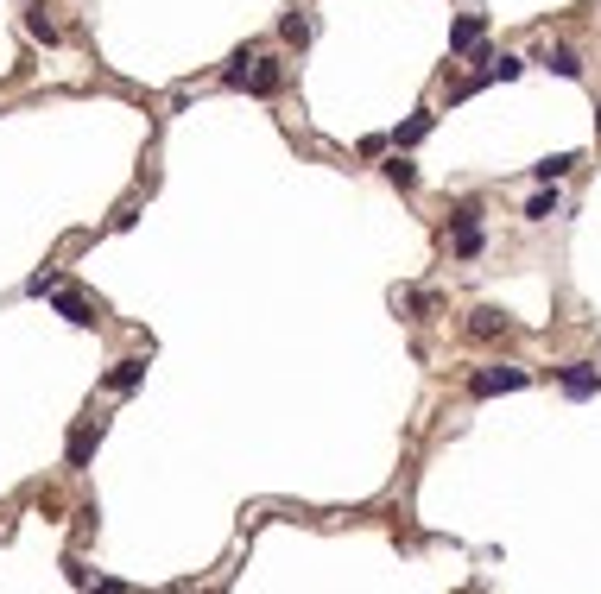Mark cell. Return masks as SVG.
Here are the masks:
<instances>
[{
  "label": "cell",
  "mask_w": 601,
  "mask_h": 594,
  "mask_svg": "<svg viewBox=\"0 0 601 594\" xmlns=\"http://www.w3.org/2000/svg\"><path fill=\"white\" fill-rule=\"evenodd\" d=\"M89 594H127V588H120V582H95Z\"/></svg>",
  "instance_id": "ac0fdd59"
},
{
  "label": "cell",
  "mask_w": 601,
  "mask_h": 594,
  "mask_svg": "<svg viewBox=\"0 0 601 594\" xmlns=\"http://www.w3.org/2000/svg\"><path fill=\"white\" fill-rule=\"evenodd\" d=\"M95 442H102V424H77V430H70V450H63V462H70V468H89Z\"/></svg>",
  "instance_id": "8992f818"
},
{
  "label": "cell",
  "mask_w": 601,
  "mask_h": 594,
  "mask_svg": "<svg viewBox=\"0 0 601 594\" xmlns=\"http://www.w3.org/2000/svg\"><path fill=\"white\" fill-rule=\"evenodd\" d=\"M431 127H437V120H431V114H412V120H406V127H392V145H399V153H406V145H418V139H424V133H431Z\"/></svg>",
  "instance_id": "8fae6325"
},
{
  "label": "cell",
  "mask_w": 601,
  "mask_h": 594,
  "mask_svg": "<svg viewBox=\"0 0 601 594\" xmlns=\"http://www.w3.org/2000/svg\"><path fill=\"white\" fill-rule=\"evenodd\" d=\"M582 159L576 153H551V159H539V165H531V177H539V184H557V177H570Z\"/></svg>",
  "instance_id": "9c48e42d"
},
{
  "label": "cell",
  "mask_w": 601,
  "mask_h": 594,
  "mask_svg": "<svg viewBox=\"0 0 601 594\" xmlns=\"http://www.w3.org/2000/svg\"><path fill=\"white\" fill-rule=\"evenodd\" d=\"M469 335H475V342L506 335V310H475V317H469Z\"/></svg>",
  "instance_id": "30bf717a"
},
{
  "label": "cell",
  "mask_w": 601,
  "mask_h": 594,
  "mask_svg": "<svg viewBox=\"0 0 601 594\" xmlns=\"http://www.w3.org/2000/svg\"><path fill=\"white\" fill-rule=\"evenodd\" d=\"M557 386H564V399H595L601 392V374H595V367H582V360H570V367H557Z\"/></svg>",
  "instance_id": "277c9868"
},
{
  "label": "cell",
  "mask_w": 601,
  "mask_h": 594,
  "mask_svg": "<svg viewBox=\"0 0 601 594\" xmlns=\"http://www.w3.org/2000/svg\"><path fill=\"white\" fill-rule=\"evenodd\" d=\"M57 285H63V278L45 266V272H32V278H26V297H45V291H57Z\"/></svg>",
  "instance_id": "2e32d148"
},
{
  "label": "cell",
  "mask_w": 601,
  "mask_h": 594,
  "mask_svg": "<svg viewBox=\"0 0 601 594\" xmlns=\"http://www.w3.org/2000/svg\"><path fill=\"white\" fill-rule=\"evenodd\" d=\"M545 63H551V70H557V77H570V83H576V77H582V57H576V51H570V45H551V51H545Z\"/></svg>",
  "instance_id": "7c38bea8"
},
{
  "label": "cell",
  "mask_w": 601,
  "mask_h": 594,
  "mask_svg": "<svg viewBox=\"0 0 601 594\" xmlns=\"http://www.w3.org/2000/svg\"><path fill=\"white\" fill-rule=\"evenodd\" d=\"M557 209H564V202H557V184H545L539 196H531V202H525V221H551Z\"/></svg>",
  "instance_id": "4fadbf2b"
},
{
  "label": "cell",
  "mask_w": 601,
  "mask_h": 594,
  "mask_svg": "<svg viewBox=\"0 0 601 594\" xmlns=\"http://www.w3.org/2000/svg\"><path fill=\"white\" fill-rule=\"evenodd\" d=\"M140 380H146V360H140V354H127V360L108 367V386H114V392H133Z\"/></svg>",
  "instance_id": "52a82bcc"
},
{
  "label": "cell",
  "mask_w": 601,
  "mask_h": 594,
  "mask_svg": "<svg viewBox=\"0 0 601 594\" xmlns=\"http://www.w3.org/2000/svg\"><path fill=\"white\" fill-rule=\"evenodd\" d=\"M279 83H285V63L253 57V51H241L228 70V89H247V95H279Z\"/></svg>",
  "instance_id": "6da1fadb"
},
{
  "label": "cell",
  "mask_w": 601,
  "mask_h": 594,
  "mask_svg": "<svg viewBox=\"0 0 601 594\" xmlns=\"http://www.w3.org/2000/svg\"><path fill=\"white\" fill-rule=\"evenodd\" d=\"M488 247V235H482V202H456V215H449V253L456 260H475Z\"/></svg>",
  "instance_id": "7a4b0ae2"
},
{
  "label": "cell",
  "mask_w": 601,
  "mask_h": 594,
  "mask_svg": "<svg viewBox=\"0 0 601 594\" xmlns=\"http://www.w3.org/2000/svg\"><path fill=\"white\" fill-rule=\"evenodd\" d=\"M57 317H63V323H77V329H89V323H95L83 291H57Z\"/></svg>",
  "instance_id": "ba28073f"
},
{
  "label": "cell",
  "mask_w": 601,
  "mask_h": 594,
  "mask_svg": "<svg viewBox=\"0 0 601 594\" xmlns=\"http://www.w3.org/2000/svg\"><path fill=\"white\" fill-rule=\"evenodd\" d=\"M279 38H285V45H304V38H310V13H304V7L285 13V20H279Z\"/></svg>",
  "instance_id": "9a60e30c"
},
{
  "label": "cell",
  "mask_w": 601,
  "mask_h": 594,
  "mask_svg": "<svg viewBox=\"0 0 601 594\" xmlns=\"http://www.w3.org/2000/svg\"><path fill=\"white\" fill-rule=\"evenodd\" d=\"M26 26H32V38H45V45H57V26L45 20V7H38V13H26Z\"/></svg>",
  "instance_id": "e0dca14e"
},
{
  "label": "cell",
  "mask_w": 601,
  "mask_h": 594,
  "mask_svg": "<svg viewBox=\"0 0 601 594\" xmlns=\"http://www.w3.org/2000/svg\"><path fill=\"white\" fill-rule=\"evenodd\" d=\"M482 32H488V20H482V13H462V20L449 26V57L475 51V45H482Z\"/></svg>",
  "instance_id": "5b68a950"
},
{
  "label": "cell",
  "mask_w": 601,
  "mask_h": 594,
  "mask_svg": "<svg viewBox=\"0 0 601 594\" xmlns=\"http://www.w3.org/2000/svg\"><path fill=\"white\" fill-rule=\"evenodd\" d=\"M531 374L525 367H482V374H469V399H500V392H519Z\"/></svg>",
  "instance_id": "3957f363"
},
{
  "label": "cell",
  "mask_w": 601,
  "mask_h": 594,
  "mask_svg": "<svg viewBox=\"0 0 601 594\" xmlns=\"http://www.w3.org/2000/svg\"><path fill=\"white\" fill-rule=\"evenodd\" d=\"M595 127H601V114H595Z\"/></svg>",
  "instance_id": "d6986e66"
},
{
  "label": "cell",
  "mask_w": 601,
  "mask_h": 594,
  "mask_svg": "<svg viewBox=\"0 0 601 594\" xmlns=\"http://www.w3.org/2000/svg\"><path fill=\"white\" fill-rule=\"evenodd\" d=\"M380 171H386V184H399V190H412V184H418V171H412V159H406V153H392Z\"/></svg>",
  "instance_id": "5bb4252c"
}]
</instances>
